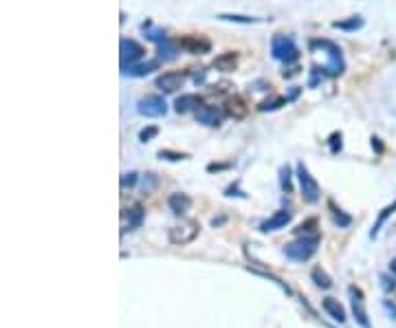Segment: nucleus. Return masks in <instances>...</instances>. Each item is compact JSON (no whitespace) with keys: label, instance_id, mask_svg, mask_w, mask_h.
<instances>
[{"label":"nucleus","instance_id":"obj_1","mask_svg":"<svg viewBox=\"0 0 396 328\" xmlns=\"http://www.w3.org/2000/svg\"><path fill=\"white\" fill-rule=\"evenodd\" d=\"M317 247H319V236L313 233V236H304L297 238V240L288 242L286 247H284V255H286L288 260H295V262H306V260H310L317 251Z\"/></svg>","mask_w":396,"mask_h":328},{"label":"nucleus","instance_id":"obj_2","mask_svg":"<svg viewBox=\"0 0 396 328\" xmlns=\"http://www.w3.org/2000/svg\"><path fill=\"white\" fill-rule=\"evenodd\" d=\"M310 49H326L328 62H326L323 69H326L328 77H337V75L343 73V69H345L343 55H341V49H339L334 42H330V40H315V42H310Z\"/></svg>","mask_w":396,"mask_h":328},{"label":"nucleus","instance_id":"obj_3","mask_svg":"<svg viewBox=\"0 0 396 328\" xmlns=\"http://www.w3.org/2000/svg\"><path fill=\"white\" fill-rule=\"evenodd\" d=\"M297 181H299V190H302V198L306 203H317L321 198V187L319 183L315 181V176L308 172V168L304 165V161H299L297 163Z\"/></svg>","mask_w":396,"mask_h":328},{"label":"nucleus","instance_id":"obj_4","mask_svg":"<svg viewBox=\"0 0 396 328\" xmlns=\"http://www.w3.org/2000/svg\"><path fill=\"white\" fill-rule=\"evenodd\" d=\"M271 53H273V58H275V60L286 62V64H291V62H295V60L299 58V51H297V47H295L293 38L282 36V33L273 36V40H271Z\"/></svg>","mask_w":396,"mask_h":328},{"label":"nucleus","instance_id":"obj_5","mask_svg":"<svg viewBox=\"0 0 396 328\" xmlns=\"http://www.w3.org/2000/svg\"><path fill=\"white\" fill-rule=\"evenodd\" d=\"M198 229H200V225L196 220H187V222H181V225L172 227L167 238H170L172 244H181L183 247V244H189L198 236Z\"/></svg>","mask_w":396,"mask_h":328},{"label":"nucleus","instance_id":"obj_6","mask_svg":"<svg viewBox=\"0 0 396 328\" xmlns=\"http://www.w3.org/2000/svg\"><path fill=\"white\" fill-rule=\"evenodd\" d=\"M137 110H139V115L157 119V117H165V113H167V104H165V99L161 97V95H146V97L139 99Z\"/></svg>","mask_w":396,"mask_h":328},{"label":"nucleus","instance_id":"obj_7","mask_svg":"<svg viewBox=\"0 0 396 328\" xmlns=\"http://www.w3.org/2000/svg\"><path fill=\"white\" fill-rule=\"evenodd\" d=\"M187 80V71H167V73H161L154 82V86L163 93H176L178 88H183Z\"/></svg>","mask_w":396,"mask_h":328},{"label":"nucleus","instance_id":"obj_8","mask_svg":"<svg viewBox=\"0 0 396 328\" xmlns=\"http://www.w3.org/2000/svg\"><path fill=\"white\" fill-rule=\"evenodd\" d=\"M350 304H352V315L356 319V324L361 328H372L370 319H367V310H365V299H363V291L359 286H350Z\"/></svg>","mask_w":396,"mask_h":328},{"label":"nucleus","instance_id":"obj_9","mask_svg":"<svg viewBox=\"0 0 396 328\" xmlns=\"http://www.w3.org/2000/svg\"><path fill=\"white\" fill-rule=\"evenodd\" d=\"M178 49L192 55H205L211 51V42L205 36H183L178 38Z\"/></svg>","mask_w":396,"mask_h":328},{"label":"nucleus","instance_id":"obj_10","mask_svg":"<svg viewBox=\"0 0 396 328\" xmlns=\"http://www.w3.org/2000/svg\"><path fill=\"white\" fill-rule=\"evenodd\" d=\"M119 53H121V66H130V64H137L139 60L146 55V49H143L137 40L124 38L121 44H119Z\"/></svg>","mask_w":396,"mask_h":328},{"label":"nucleus","instance_id":"obj_11","mask_svg":"<svg viewBox=\"0 0 396 328\" xmlns=\"http://www.w3.org/2000/svg\"><path fill=\"white\" fill-rule=\"evenodd\" d=\"M291 220H293V212H288V209H280V212H275V214L271 216V218H266L264 222H262V225H260V231L269 233V231L284 229V227H286Z\"/></svg>","mask_w":396,"mask_h":328},{"label":"nucleus","instance_id":"obj_12","mask_svg":"<svg viewBox=\"0 0 396 328\" xmlns=\"http://www.w3.org/2000/svg\"><path fill=\"white\" fill-rule=\"evenodd\" d=\"M203 106V97L200 95H196V93H185V95H181V97H176V102H174V110L178 115H185V113H196V110Z\"/></svg>","mask_w":396,"mask_h":328},{"label":"nucleus","instance_id":"obj_13","mask_svg":"<svg viewBox=\"0 0 396 328\" xmlns=\"http://www.w3.org/2000/svg\"><path fill=\"white\" fill-rule=\"evenodd\" d=\"M167 207H170L172 214L183 216V214L189 212V207H192V198L183 192H174V194H170V198H167Z\"/></svg>","mask_w":396,"mask_h":328},{"label":"nucleus","instance_id":"obj_14","mask_svg":"<svg viewBox=\"0 0 396 328\" xmlns=\"http://www.w3.org/2000/svg\"><path fill=\"white\" fill-rule=\"evenodd\" d=\"M196 119L198 124H205V126H220L222 113L216 106H200L196 110Z\"/></svg>","mask_w":396,"mask_h":328},{"label":"nucleus","instance_id":"obj_15","mask_svg":"<svg viewBox=\"0 0 396 328\" xmlns=\"http://www.w3.org/2000/svg\"><path fill=\"white\" fill-rule=\"evenodd\" d=\"M225 110H227V115H229V117H233V119H244V117H247V113H249V108H247V104H244V99L238 97V95H233V97L227 99Z\"/></svg>","mask_w":396,"mask_h":328},{"label":"nucleus","instance_id":"obj_16","mask_svg":"<svg viewBox=\"0 0 396 328\" xmlns=\"http://www.w3.org/2000/svg\"><path fill=\"white\" fill-rule=\"evenodd\" d=\"M124 218H128V225L124 227V231H132V229H137V227H141L143 218H146V212H143L141 205H135V207L126 209Z\"/></svg>","mask_w":396,"mask_h":328},{"label":"nucleus","instance_id":"obj_17","mask_svg":"<svg viewBox=\"0 0 396 328\" xmlns=\"http://www.w3.org/2000/svg\"><path fill=\"white\" fill-rule=\"evenodd\" d=\"M157 66H159V62H157V60H152V62H146V64L121 66V71H124V75H130V77H146V75L152 73Z\"/></svg>","mask_w":396,"mask_h":328},{"label":"nucleus","instance_id":"obj_18","mask_svg":"<svg viewBox=\"0 0 396 328\" xmlns=\"http://www.w3.org/2000/svg\"><path fill=\"white\" fill-rule=\"evenodd\" d=\"M321 306L328 313V317H332L334 321H339V324H343V321H345V310H343V306L334 297H326L321 302Z\"/></svg>","mask_w":396,"mask_h":328},{"label":"nucleus","instance_id":"obj_19","mask_svg":"<svg viewBox=\"0 0 396 328\" xmlns=\"http://www.w3.org/2000/svg\"><path fill=\"white\" fill-rule=\"evenodd\" d=\"M238 66V55L233 51H227V53H220L218 58L214 60V69L222 71V73H231L233 69Z\"/></svg>","mask_w":396,"mask_h":328},{"label":"nucleus","instance_id":"obj_20","mask_svg":"<svg viewBox=\"0 0 396 328\" xmlns=\"http://www.w3.org/2000/svg\"><path fill=\"white\" fill-rule=\"evenodd\" d=\"M394 212H396V201H394V203H389L387 207H383V209H381V214H378V218H376V222H374V227H372V231H370V236H372V238H376V236H378L381 227L385 225V220H387Z\"/></svg>","mask_w":396,"mask_h":328},{"label":"nucleus","instance_id":"obj_21","mask_svg":"<svg viewBox=\"0 0 396 328\" xmlns=\"http://www.w3.org/2000/svg\"><path fill=\"white\" fill-rule=\"evenodd\" d=\"M332 27L334 29H341V31H356L363 27V18H361V16H352V18H348V20L332 22Z\"/></svg>","mask_w":396,"mask_h":328},{"label":"nucleus","instance_id":"obj_22","mask_svg":"<svg viewBox=\"0 0 396 328\" xmlns=\"http://www.w3.org/2000/svg\"><path fill=\"white\" fill-rule=\"evenodd\" d=\"M157 47H159V58H163V60H172V58H176V53H178V42H172V40H163V42H159Z\"/></svg>","mask_w":396,"mask_h":328},{"label":"nucleus","instance_id":"obj_23","mask_svg":"<svg viewBox=\"0 0 396 328\" xmlns=\"http://www.w3.org/2000/svg\"><path fill=\"white\" fill-rule=\"evenodd\" d=\"M310 277H313V282L319 288H330L332 286V280H330V275L326 273V271L321 269V266H315L313 271H310Z\"/></svg>","mask_w":396,"mask_h":328},{"label":"nucleus","instance_id":"obj_24","mask_svg":"<svg viewBox=\"0 0 396 328\" xmlns=\"http://www.w3.org/2000/svg\"><path fill=\"white\" fill-rule=\"evenodd\" d=\"M218 20L238 22V25H255V22H260V18H251V16H238V14H218Z\"/></svg>","mask_w":396,"mask_h":328},{"label":"nucleus","instance_id":"obj_25","mask_svg":"<svg viewBox=\"0 0 396 328\" xmlns=\"http://www.w3.org/2000/svg\"><path fill=\"white\" fill-rule=\"evenodd\" d=\"M328 207H330L332 209V218H334V222H337V225L339 227H341V229H343V227H350V222H352V218H350V216L348 214H345L343 212V209H339V207H334V203L330 201V203H328Z\"/></svg>","mask_w":396,"mask_h":328},{"label":"nucleus","instance_id":"obj_26","mask_svg":"<svg viewBox=\"0 0 396 328\" xmlns=\"http://www.w3.org/2000/svg\"><path fill=\"white\" fill-rule=\"evenodd\" d=\"M280 185L286 194L293 192V179H291V168H288V165H282L280 168Z\"/></svg>","mask_w":396,"mask_h":328},{"label":"nucleus","instance_id":"obj_27","mask_svg":"<svg viewBox=\"0 0 396 328\" xmlns=\"http://www.w3.org/2000/svg\"><path fill=\"white\" fill-rule=\"evenodd\" d=\"M284 104H286V97H271V99H264L258 106V110H262V113H266V110H277V108H282Z\"/></svg>","mask_w":396,"mask_h":328},{"label":"nucleus","instance_id":"obj_28","mask_svg":"<svg viewBox=\"0 0 396 328\" xmlns=\"http://www.w3.org/2000/svg\"><path fill=\"white\" fill-rule=\"evenodd\" d=\"M323 77H326V69H319V66H313L310 69V80H308V86L315 88L319 82H323Z\"/></svg>","mask_w":396,"mask_h":328},{"label":"nucleus","instance_id":"obj_29","mask_svg":"<svg viewBox=\"0 0 396 328\" xmlns=\"http://www.w3.org/2000/svg\"><path fill=\"white\" fill-rule=\"evenodd\" d=\"M157 135H159V126H146L141 132H139V141L148 143V141H152Z\"/></svg>","mask_w":396,"mask_h":328},{"label":"nucleus","instance_id":"obj_30","mask_svg":"<svg viewBox=\"0 0 396 328\" xmlns=\"http://www.w3.org/2000/svg\"><path fill=\"white\" fill-rule=\"evenodd\" d=\"M157 157L167 159V161H183V159H187V154L185 152H174V150H159Z\"/></svg>","mask_w":396,"mask_h":328},{"label":"nucleus","instance_id":"obj_31","mask_svg":"<svg viewBox=\"0 0 396 328\" xmlns=\"http://www.w3.org/2000/svg\"><path fill=\"white\" fill-rule=\"evenodd\" d=\"M139 181V174L137 172H128V174L121 176V190H132Z\"/></svg>","mask_w":396,"mask_h":328},{"label":"nucleus","instance_id":"obj_32","mask_svg":"<svg viewBox=\"0 0 396 328\" xmlns=\"http://www.w3.org/2000/svg\"><path fill=\"white\" fill-rule=\"evenodd\" d=\"M341 139H343L341 132H332L330 139H328V143H330V152H332V154H337L339 150H341V146H343Z\"/></svg>","mask_w":396,"mask_h":328},{"label":"nucleus","instance_id":"obj_33","mask_svg":"<svg viewBox=\"0 0 396 328\" xmlns=\"http://www.w3.org/2000/svg\"><path fill=\"white\" fill-rule=\"evenodd\" d=\"M315 227H317V218H308L306 222H302V225L297 227V231L299 233H308V231H313Z\"/></svg>","mask_w":396,"mask_h":328},{"label":"nucleus","instance_id":"obj_34","mask_svg":"<svg viewBox=\"0 0 396 328\" xmlns=\"http://www.w3.org/2000/svg\"><path fill=\"white\" fill-rule=\"evenodd\" d=\"M227 196H242V198H244V196H247V194L238 192V187H233V185H231V187H227Z\"/></svg>","mask_w":396,"mask_h":328},{"label":"nucleus","instance_id":"obj_35","mask_svg":"<svg viewBox=\"0 0 396 328\" xmlns=\"http://www.w3.org/2000/svg\"><path fill=\"white\" fill-rule=\"evenodd\" d=\"M372 148H376V152H381V150H383L381 139H378V137H372Z\"/></svg>","mask_w":396,"mask_h":328},{"label":"nucleus","instance_id":"obj_36","mask_svg":"<svg viewBox=\"0 0 396 328\" xmlns=\"http://www.w3.org/2000/svg\"><path fill=\"white\" fill-rule=\"evenodd\" d=\"M389 271H392V275L396 277V258L392 260V262H389Z\"/></svg>","mask_w":396,"mask_h":328}]
</instances>
